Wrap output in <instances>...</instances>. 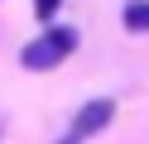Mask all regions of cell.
Segmentation results:
<instances>
[{
    "instance_id": "cell-1",
    "label": "cell",
    "mask_w": 149,
    "mask_h": 144,
    "mask_svg": "<svg viewBox=\"0 0 149 144\" xmlns=\"http://www.w3.org/2000/svg\"><path fill=\"white\" fill-rule=\"evenodd\" d=\"M77 53V29L72 24H48L39 38H29V43L19 48V67L24 72H53V67L63 63V58Z\"/></svg>"
},
{
    "instance_id": "cell-5",
    "label": "cell",
    "mask_w": 149,
    "mask_h": 144,
    "mask_svg": "<svg viewBox=\"0 0 149 144\" xmlns=\"http://www.w3.org/2000/svg\"><path fill=\"white\" fill-rule=\"evenodd\" d=\"M58 144H77V139H68V134H63V139H58Z\"/></svg>"
},
{
    "instance_id": "cell-2",
    "label": "cell",
    "mask_w": 149,
    "mask_h": 144,
    "mask_svg": "<svg viewBox=\"0 0 149 144\" xmlns=\"http://www.w3.org/2000/svg\"><path fill=\"white\" fill-rule=\"evenodd\" d=\"M111 120H116V101H111V96H96V101H87L77 115H72L68 139H77V144H82V139H91V134H101Z\"/></svg>"
},
{
    "instance_id": "cell-4",
    "label": "cell",
    "mask_w": 149,
    "mask_h": 144,
    "mask_svg": "<svg viewBox=\"0 0 149 144\" xmlns=\"http://www.w3.org/2000/svg\"><path fill=\"white\" fill-rule=\"evenodd\" d=\"M34 10H39V19H58L63 0H34Z\"/></svg>"
},
{
    "instance_id": "cell-3",
    "label": "cell",
    "mask_w": 149,
    "mask_h": 144,
    "mask_svg": "<svg viewBox=\"0 0 149 144\" xmlns=\"http://www.w3.org/2000/svg\"><path fill=\"white\" fill-rule=\"evenodd\" d=\"M120 24H125L130 34H149V0H125Z\"/></svg>"
}]
</instances>
